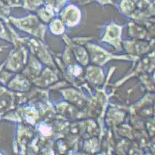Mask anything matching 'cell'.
<instances>
[{
	"label": "cell",
	"mask_w": 155,
	"mask_h": 155,
	"mask_svg": "<svg viewBox=\"0 0 155 155\" xmlns=\"http://www.w3.org/2000/svg\"><path fill=\"white\" fill-rule=\"evenodd\" d=\"M1 119H2L1 118H0V121H1Z\"/></svg>",
	"instance_id": "1"
}]
</instances>
